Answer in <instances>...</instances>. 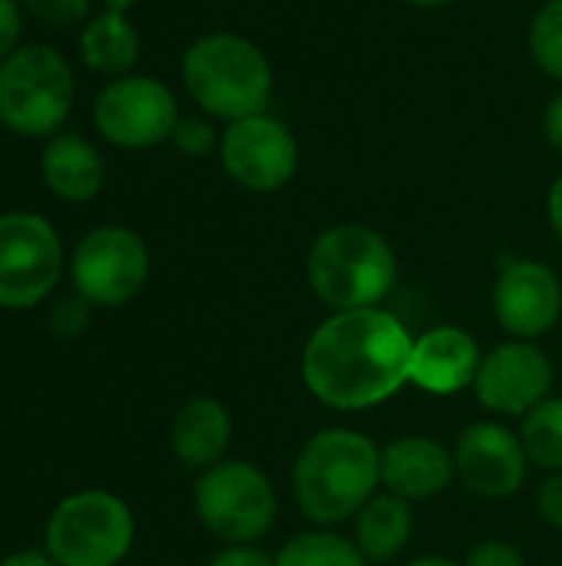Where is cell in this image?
<instances>
[{
  "label": "cell",
  "mask_w": 562,
  "mask_h": 566,
  "mask_svg": "<svg viewBox=\"0 0 562 566\" xmlns=\"http://www.w3.org/2000/svg\"><path fill=\"white\" fill-rule=\"evenodd\" d=\"M414 335L388 308L331 312L305 342L301 381L335 411H368L411 385Z\"/></svg>",
  "instance_id": "obj_1"
},
{
  "label": "cell",
  "mask_w": 562,
  "mask_h": 566,
  "mask_svg": "<svg viewBox=\"0 0 562 566\" xmlns=\"http://www.w3.org/2000/svg\"><path fill=\"white\" fill-rule=\"evenodd\" d=\"M381 488V448L354 428H325L305 441L291 468L295 504L311 527H338Z\"/></svg>",
  "instance_id": "obj_2"
},
{
  "label": "cell",
  "mask_w": 562,
  "mask_h": 566,
  "mask_svg": "<svg viewBox=\"0 0 562 566\" xmlns=\"http://www.w3.org/2000/svg\"><path fill=\"white\" fill-rule=\"evenodd\" d=\"M308 285L331 312L381 308L401 282L394 245L364 222H338L308 249Z\"/></svg>",
  "instance_id": "obj_3"
},
{
  "label": "cell",
  "mask_w": 562,
  "mask_h": 566,
  "mask_svg": "<svg viewBox=\"0 0 562 566\" xmlns=\"http://www.w3.org/2000/svg\"><path fill=\"white\" fill-rule=\"evenodd\" d=\"M182 83L212 119H245L268 109L275 76L258 43L238 33H205L182 56Z\"/></svg>",
  "instance_id": "obj_4"
},
{
  "label": "cell",
  "mask_w": 562,
  "mask_h": 566,
  "mask_svg": "<svg viewBox=\"0 0 562 566\" xmlns=\"http://www.w3.org/2000/svg\"><path fill=\"white\" fill-rule=\"evenodd\" d=\"M73 70L46 43L17 46L0 63V123L26 139L56 136L73 109Z\"/></svg>",
  "instance_id": "obj_5"
},
{
  "label": "cell",
  "mask_w": 562,
  "mask_h": 566,
  "mask_svg": "<svg viewBox=\"0 0 562 566\" xmlns=\"http://www.w3.org/2000/svg\"><path fill=\"white\" fill-rule=\"evenodd\" d=\"M136 541L129 504L109 491L89 488L63 497L46 521V554L56 566H116Z\"/></svg>",
  "instance_id": "obj_6"
},
{
  "label": "cell",
  "mask_w": 562,
  "mask_h": 566,
  "mask_svg": "<svg viewBox=\"0 0 562 566\" xmlns=\"http://www.w3.org/2000/svg\"><path fill=\"white\" fill-rule=\"evenodd\" d=\"M199 524L225 547L262 541L278 517V497L262 468L252 461H219L202 471L192 491Z\"/></svg>",
  "instance_id": "obj_7"
},
{
  "label": "cell",
  "mask_w": 562,
  "mask_h": 566,
  "mask_svg": "<svg viewBox=\"0 0 562 566\" xmlns=\"http://www.w3.org/2000/svg\"><path fill=\"white\" fill-rule=\"evenodd\" d=\"M70 279L93 308H119L132 302L149 279V249L126 226H99L86 232L70 259Z\"/></svg>",
  "instance_id": "obj_8"
},
{
  "label": "cell",
  "mask_w": 562,
  "mask_h": 566,
  "mask_svg": "<svg viewBox=\"0 0 562 566\" xmlns=\"http://www.w3.org/2000/svg\"><path fill=\"white\" fill-rule=\"evenodd\" d=\"M63 275V242L36 212L0 216V308L40 305Z\"/></svg>",
  "instance_id": "obj_9"
},
{
  "label": "cell",
  "mask_w": 562,
  "mask_h": 566,
  "mask_svg": "<svg viewBox=\"0 0 562 566\" xmlns=\"http://www.w3.org/2000/svg\"><path fill=\"white\" fill-rule=\"evenodd\" d=\"M219 159L225 176L248 192H278L298 172V139L295 133L265 113L225 123L219 139Z\"/></svg>",
  "instance_id": "obj_10"
},
{
  "label": "cell",
  "mask_w": 562,
  "mask_h": 566,
  "mask_svg": "<svg viewBox=\"0 0 562 566\" xmlns=\"http://www.w3.org/2000/svg\"><path fill=\"white\" fill-rule=\"evenodd\" d=\"M172 90L156 76H116L93 103V123L119 149H149L172 139L179 123Z\"/></svg>",
  "instance_id": "obj_11"
},
{
  "label": "cell",
  "mask_w": 562,
  "mask_h": 566,
  "mask_svg": "<svg viewBox=\"0 0 562 566\" xmlns=\"http://www.w3.org/2000/svg\"><path fill=\"white\" fill-rule=\"evenodd\" d=\"M553 391V361L537 342L510 338L490 348L480 361L474 395L500 418H523Z\"/></svg>",
  "instance_id": "obj_12"
},
{
  "label": "cell",
  "mask_w": 562,
  "mask_h": 566,
  "mask_svg": "<svg viewBox=\"0 0 562 566\" xmlns=\"http://www.w3.org/2000/svg\"><path fill=\"white\" fill-rule=\"evenodd\" d=\"M457 481L487 501L517 497L527 484L530 458L517 431L500 421H474L454 444Z\"/></svg>",
  "instance_id": "obj_13"
},
{
  "label": "cell",
  "mask_w": 562,
  "mask_h": 566,
  "mask_svg": "<svg viewBox=\"0 0 562 566\" xmlns=\"http://www.w3.org/2000/svg\"><path fill=\"white\" fill-rule=\"evenodd\" d=\"M494 315L510 338H543L562 315L560 275L537 259H507L494 282Z\"/></svg>",
  "instance_id": "obj_14"
},
{
  "label": "cell",
  "mask_w": 562,
  "mask_h": 566,
  "mask_svg": "<svg viewBox=\"0 0 562 566\" xmlns=\"http://www.w3.org/2000/svg\"><path fill=\"white\" fill-rule=\"evenodd\" d=\"M484 352L477 338L460 325H437L414 338L411 355V385L427 395L447 398L464 388H474Z\"/></svg>",
  "instance_id": "obj_15"
},
{
  "label": "cell",
  "mask_w": 562,
  "mask_h": 566,
  "mask_svg": "<svg viewBox=\"0 0 562 566\" xmlns=\"http://www.w3.org/2000/svg\"><path fill=\"white\" fill-rule=\"evenodd\" d=\"M457 478L454 451L427 434H404L381 448V488L404 501L441 497Z\"/></svg>",
  "instance_id": "obj_16"
},
{
  "label": "cell",
  "mask_w": 562,
  "mask_h": 566,
  "mask_svg": "<svg viewBox=\"0 0 562 566\" xmlns=\"http://www.w3.org/2000/svg\"><path fill=\"white\" fill-rule=\"evenodd\" d=\"M172 454L182 468L209 471L225 461L232 444V415L219 398H192L179 408L169 431Z\"/></svg>",
  "instance_id": "obj_17"
},
{
  "label": "cell",
  "mask_w": 562,
  "mask_h": 566,
  "mask_svg": "<svg viewBox=\"0 0 562 566\" xmlns=\"http://www.w3.org/2000/svg\"><path fill=\"white\" fill-rule=\"evenodd\" d=\"M43 182L66 202H89L106 182V163L79 133H56L43 146Z\"/></svg>",
  "instance_id": "obj_18"
},
{
  "label": "cell",
  "mask_w": 562,
  "mask_h": 566,
  "mask_svg": "<svg viewBox=\"0 0 562 566\" xmlns=\"http://www.w3.org/2000/svg\"><path fill=\"white\" fill-rule=\"evenodd\" d=\"M414 537V511L411 501L397 494H374L354 517V544L368 564L397 560Z\"/></svg>",
  "instance_id": "obj_19"
},
{
  "label": "cell",
  "mask_w": 562,
  "mask_h": 566,
  "mask_svg": "<svg viewBox=\"0 0 562 566\" xmlns=\"http://www.w3.org/2000/svg\"><path fill=\"white\" fill-rule=\"evenodd\" d=\"M139 30L129 23L126 13H96L83 23L79 33V56L93 73L103 76H126L139 60Z\"/></svg>",
  "instance_id": "obj_20"
},
{
  "label": "cell",
  "mask_w": 562,
  "mask_h": 566,
  "mask_svg": "<svg viewBox=\"0 0 562 566\" xmlns=\"http://www.w3.org/2000/svg\"><path fill=\"white\" fill-rule=\"evenodd\" d=\"M275 566H368V560L358 544L335 527H311L282 544Z\"/></svg>",
  "instance_id": "obj_21"
},
{
  "label": "cell",
  "mask_w": 562,
  "mask_h": 566,
  "mask_svg": "<svg viewBox=\"0 0 562 566\" xmlns=\"http://www.w3.org/2000/svg\"><path fill=\"white\" fill-rule=\"evenodd\" d=\"M520 441H523L530 464L550 474L562 471V398L550 395L530 415H523Z\"/></svg>",
  "instance_id": "obj_22"
},
{
  "label": "cell",
  "mask_w": 562,
  "mask_h": 566,
  "mask_svg": "<svg viewBox=\"0 0 562 566\" xmlns=\"http://www.w3.org/2000/svg\"><path fill=\"white\" fill-rule=\"evenodd\" d=\"M530 56L533 63L562 83V0H547L530 23Z\"/></svg>",
  "instance_id": "obj_23"
},
{
  "label": "cell",
  "mask_w": 562,
  "mask_h": 566,
  "mask_svg": "<svg viewBox=\"0 0 562 566\" xmlns=\"http://www.w3.org/2000/svg\"><path fill=\"white\" fill-rule=\"evenodd\" d=\"M219 139H222V133H215L212 119H205V116H182L172 129V146L192 159H202L212 149H219Z\"/></svg>",
  "instance_id": "obj_24"
},
{
  "label": "cell",
  "mask_w": 562,
  "mask_h": 566,
  "mask_svg": "<svg viewBox=\"0 0 562 566\" xmlns=\"http://www.w3.org/2000/svg\"><path fill=\"white\" fill-rule=\"evenodd\" d=\"M40 23L53 30H70L89 20V0H20Z\"/></svg>",
  "instance_id": "obj_25"
},
{
  "label": "cell",
  "mask_w": 562,
  "mask_h": 566,
  "mask_svg": "<svg viewBox=\"0 0 562 566\" xmlns=\"http://www.w3.org/2000/svg\"><path fill=\"white\" fill-rule=\"evenodd\" d=\"M89 302L79 295H66L53 305L50 312V332L56 338H79L89 328Z\"/></svg>",
  "instance_id": "obj_26"
},
{
  "label": "cell",
  "mask_w": 562,
  "mask_h": 566,
  "mask_svg": "<svg viewBox=\"0 0 562 566\" xmlns=\"http://www.w3.org/2000/svg\"><path fill=\"white\" fill-rule=\"evenodd\" d=\"M464 566H527V557L507 541H484L467 554Z\"/></svg>",
  "instance_id": "obj_27"
},
{
  "label": "cell",
  "mask_w": 562,
  "mask_h": 566,
  "mask_svg": "<svg viewBox=\"0 0 562 566\" xmlns=\"http://www.w3.org/2000/svg\"><path fill=\"white\" fill-rule=\"evenodd\" d=\"M537 511H540V517H543L550 527L562 531V471L550 474V478L540 484V494H537Z\"/></svg>",
  "instance_id": "obj_28"
},
{
  "label": "cell",
  "mask_w": 562,
  "mask_h": 566,
  "mask_svg": "<svg viewBox=\"0 0 562 566\" xmlns=\"http://www.w3.org/2000/svg\"><path fill=\"white\" fill-rule=\"evenodd\" d=\"M20 33H23L20 0H0V63L17 50Z\"/></svg>",
  "instance_id": "obj_29"
},
{
  "label": "cell",
  "mask_w": 562,
  "mask_h": 566,
  "mask_svg": "<svg viewBox=\"0 0 562 566\" xmlns=\"http://www.w3.org/2000/svg\"><path fill=\"white\" fill-rule=\"evenodd\" d=\"M209 566H275V557H268L255 544H232V547L219 551L209 560Z\"/></svg>",
  "instance_id": "obj_30"
},
{
  "label": "cell",
  "mask_w": 562,
  "mask_h": 566,
  "mask_svg": "<svg viewBox=\"0 0 562 566\" xmlns=\"http://www.w3.org/2000/svg\"><path fill=\"white\" fill-rule=\"evenodd\" d=\"M543 133H547L550 146L562 153V86H560V93H556V96H550V103H547V113H543Z\"/></svg>",
  "instance_id": "obj_31"
},
{
  "label": "cell",
  "mask_w": 562,
  "mask_h": 566,
  "mask_svg": "<svg viewBox=\"0 0 562 566\" xmlns=\"http://www.w3.org/2000/svg\"><path fill=\"white\" fill-rule=\"evenodd\" d=\"M0 566H56V560L46 551H17V554L3 557Z\"/></svg>",
  "instance_id": "obj_32"
},
{
  "label": "cell",
  "mask_w": 562,
  "mask_h": 566,
  "mask_svg": "<svg viewBox=\"0 0 562 566\" xmlns=\"http://www.w3.org/2000/svg\"><path fill=\"white\" fill-rule=\"evenodd\" d=\"M547 216H550V226L556 232V239L562 242V176L550 186V196H547Z\"/></svg>",
  "instance_id": "obj_33"
},
{
  "label": "cell",
  "mask_w": 562,
  "mask_h": 566,
  "mask_svg": "<svg viewBox=\"0 0 562 566\" xmlns=\"http://www.w3.org/2000/svg\"><path fill=\"white\" fill-rule=\"evenodd\" d=\"M407 566H464V564H454L450 557H437V554H434V557H417V560H411Z\"/></svg>",
  "instance_id": "obj_34"
},
{
  "label": "cell",
  "mask_w": 562,
  "mask_h": 566,
  "mask_svg": "<svg viewBox=\"0 0 562 566\" xmlns=\"http://www.w3.org/2000/svg\"><path fill=\"white\" fill-rule=\"evenodd\" d=\"M132 3L136 0H103V10H109V13H129Z\"/></svg>",
  "instance_id": "obj_35"
},
{
  "label": "cell",
  "mask_w": 562,
  "mask_h": 566,
  "mask_svg": "<svg viewBox=\"0 0 562 566\" xmlns=\"http://www.w3.org/2000/svg\"><path fill=\"white\" fill-rule=\"evenodd\" d=\"M404 3H411V7H424V10H437V7H450V3H457V0H404Z\"/></svg>",
  "instance_id": "obj_36"
}]
</instances>
